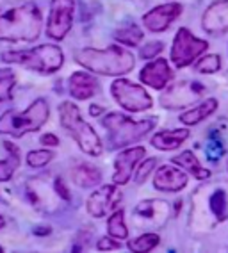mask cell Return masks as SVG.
<instances>
[{
	"label": "cell",
	"instance_id": "6da1fadb",
	"mask_svg": "<svg viewBox=\"0 0 228 253\" xmlns=\"http://www.w3.org/2000/svg\"><path fill=\"white\" fill-rule=\"evenodd\" d=\"M75 61L89 72L111 77L125 75L134 68V55L119 46H109L105 50L82 48L75 54Z\"/></svg>",
	"mask_w": 228,
	"mask_h": 253
},
{
	"label": "cell",
	"instance_id": "7a4b0ae2",
	"mask_svg": "<svg viewBox=\"0 0 228 253\" xmlns=\"http://www.w3.org/2000/svg\"><path fill=\"white\" fill-rule=\"evenodd\" d=\"M41 11L34 4L18 5L0 16V41H32L41 32Z\"/></svg>",
	"mask_w": 228,
	"mask_h": 253
},
{
	"label": "cell",
	"instance_id": "3957f363",
	"mask_svg": "<svg viewBox=\"0 0 228 253\" xmlns=\"http://www.w3.org/2000/svg\"><path fill=\"white\" fill-rule=\"evenodd\" d=\"M104 126L109 132V143L113 148H125L132 145L137 139L145 137L155 126V118L146 120H132L119 113H111L104 118Z\"/></svg>",
	"mask_w": 228,
	"mask_h": 253
},
{
	"label": "cell",
	"instance_id": "277c9868",
	"mask_svg": "<svg viewBox=\"0 0 228 253\" xmlns=\"http://www.w3.org/2000/svg\"><path fill=\"white\" fill-rule=\"evenodd\" d=\"M59 116H61V125L70 132V136L77 141V145L80 146L84 154L87 155H100L104 152L102 148V141L98 137L91 125H87L80 116V111L75 104L72 102H63L59 105Z\"/></svg>",
	"mask_w": 228,
	"mask_h": 253
},
{
	"label": "cell",
	"instance_id": "5b68a950",
	"mask_svg": "<svg viewBox=\"0 0 228 253\" xmlns=\"http://www.w3.org/2000/svg\"><path fill=\"white\" fill-rule=\"evenodd\" d=\"M5 63L20 64L23 68L39 73H54L63 66V50L55 45H41L32 50H13L2 55Z\"/></svg>",
	"mask_w": 228,
	"mask_h": 253
},
{
	"label": "cell",
	"instance_id": "8992f818",
	"mask_svg": "<svg viewBox=\"0 0 228 253\" xmlns=\"http://www.w3.org/2000/svg\"><path fill=\"white\" fill-rule=\"evenodd\" d=\"M50 116V109L43 98L32 102L31 107L23 113L9 111L0 118V134H7L13 137H22L27 132L41 128Z\"/></svg>",
	"mask_w": 228,
	"mask_h": 253
},
{
	"label": "cell",
	"instance_id": "52a82bcc",
	"mask_svg": "<svg viewBox=\"0 0 228 253\" xmlns=\"http://www.w3.org/2000/svg\"><path fill=\"white\" fill-rule=\"evenodd\" d=\"M111 91H113L114 100L128 113H143L146 109H150L152 104H153L152 96L146 93L145 87H141L139 84H134L127 79L114 81Z\"/></svg>",
	"mask_w": 228,
	"mask_h": 253
},
{
	"label": "cell",
	"instance_id": "ba28073f",
	"mask_svg": "<svg viewBox=\"0 0 228 253\" xmlns=\"http://www.w3.org/2000/svg\"><path fill=\"white\" fill-rule=\"evenodd\" d=\"M207 41L192 36L187 29H180L173 40V48H171V59L177 68H184L191 64L200 54L207 50Z\"/></svg>",
	"mask_w": 228,
	"mask_h": 253
},
{
	"label": "cell",
	"instance_id": "9c48e42d",
	"mask_svg": "<svg viewBox=\"0 0 228 253\" xmlns=\"http://www.w3.org/2000/svg\"><path fill=\"white\" fill-rule=\"evenodd\" d=\"M73 11H75L73 0H52L48 23H46L48 38L55 41H61L66 38L73 23Z\"/></svg>",
	"mask_w": 228,
	"mask_h": 253
},
{
	"label": "cell",
	"instance_id": "30bf717a",
	"mask_svg": "<svg viewBox=\"0 0 228 253\" xmlns=\"http://www.w3.org/2000/svg\"><path fill=\"white\" fill-rule=\"evenodd\" d=\"M205 93V86L200 82H178L160 96V104L166 109H180L194 104Z\"/></svg>",
	"mask_w": 228,
	"mask_h": 253
},
{
	"label": "cell",
	"instance_id": "8fae6325",
	"mask_svg": "<svg viewBox=\"0 0 228 253\" xmlns=\"http://www.w3.org/2000/svg\"><path fill=\"white\" fill-rule=\"evenodd\" d=\"M123 195L116 185H104L95 191L87 200V212L93 217H104L105 214L113 211L118 202H121Z\"/></svg>",
	"mask_w": 228,
	"mask_h": 253
},
{
	"label": "cell",
	"instance_id": "7c38bea8",
	"mask_svg": "<svg viewBox=\"0 0 228 253\" xmlns=\"http://www.w3.org/2000/svg\"><path fill=\"white\" fill-rule=\"evenodd\" d=\"M180 13H182V5L175 4V2L157 5L143 16V23L150 32H162L180 16Z\"/></svg>",
	"mask_w": 228,
	"mask_h": 253
},
{
	"label": "cell",
	"instance_id": "4fadbf2b",
	"mask_svg": "<svg viewBox=\"0 0 228 253\" xmlns=\"http://www.w3.org/2000/svg\"><path fill=\"white\" fill-rule=\"evenodd\" d=\"M146 150L143 146H134V148L123 150L114 161V184L125 185L134 173L136 164L145 157Z\"/></svg>",
	"mask_w": 228,
	"mask_h": 253
},
{
	"label": "cell",
	"instance_id": "5bb4252c",
	"mask_svg": "<svg viewBox=\"0 0 228 253\" xmlns=\"http://www.w3.org/2000/svg\"><path fill=\"white\" fill-rule=\"evenodd\" d=\"M139 77L146 86L153 87V89H164L168 86V82L173 79V72H171L166 59H155L141 70Z\"/></svg>",
	"mask_w": 228,
	"mask_h": 253
},
{
	"label": "cell",
	"instance_id": "9a60e30c",
	"mask_svg": "<svg viewBox=\"0 0 228 253\" xmlns=\"http://www.w3.org/2000/svg\"><path fill=\"white\" fill-rule=\"evenodd\" d=\"M153 185L155 189L166 191V193H177L182 191L187 185V175L180 171L178 168L164 164L157 169L155 176H153Z\"/></svg>",
	"mask_w": 228,
	"mask_h": 253
},
{
	"label": "cell",
	"instance_id": "2e32d148",
	"mask_svg": "<svg viewBox=\"0 0 228 253\" xmlns=\"http://www.w3.org/2000/svg\"><path fill=\"white\" fill-rule=\"evenodd\" d=\"M203 29L209 34H223L228 31V0H219L205 11Z\"/></svg>",
	"mask_w": 228,
	"mask_h": 253
},
{
	"label": "cell",
	"instance_id": "e0dca14e",
	"mask_svg": "<svg viewBox=\"0 0 228 253\" xmlns=\"http://www.w3.org/2000/svg\"><path fill=\"white\" fill-rule=\"evenodd\" d=\"M68 87H70V95H72L73 98L87 100L96 93L98 82H96V79L93 77V75H89V73L75 72L72 77H70Z\"/></svg>",
	"mask_w": 228,
	"mask_h": 253
},
{
	"label": "cell",
	"instance_id": "ac0fdd59",
	"mask_svg": "<svg viewBox=\"0 0 228 253\" xmlns=\"http://www.w3.org/2000/svg\"><path fill=\"white\" fill-rule=\"evenodd\" d=\"M189 137V130L187 128H177V130H162L159 134L152 137V145L155 146L157 150H175L182 145L184 141Z\"/></svg>",
	"mask_w": 228,
	"mask_h": 253
},
{
	"label": "cell",
	"instance_id": "d6986e66",
	"mask_svg": "<svg viewBox=\"0 0 228 253\" xmlns=\"http://www.w3.org/2000/svg\"><path fill=\"white\" fill-rule=\"evenodd\" d=\"M73 182L84 189H89V187H95V185L100 184L102 180V173L96 169L91 164H78L72 173Z\"/></svg>",
	"mask_w": 228,
	"mask_h": 253
},
{
	"label": "cell",
	"instance_id": "ffe728a7",
	"mask_svg": "<svg viewBox=\"0 0 228 253\" xmlns=\"http://www.w3.org/2000/svg\"><path fill=\"white\" fill-rule=\"evenodd\" d=\"M173 163L177 164V166L187 169L189 173H192V176H196V178H200V180H205V178L210 176L209 169L201 166V164L198 163L196 155L192 154V152H189V150H186V152H182L180 155L173 157Z\"/></svg>",
	"mask_w": 228,
	"mask_h": 253
},
{
	"label": "cell",
	"instance_id": "44dd1931",
	"mask_svg": "<svg viewBox=\"0 0 228 253\" xmlns=\"http://www.w3.org/2000/svg\"><path fill=\"white\" fill-rule=\"evenodd\" d=\"M216 109H218V100L209 98V100H205V102H201L200 105H196V107H192L191 111L184 113L182 116H180V122H182L184 125H196L201 120H205L207 116H210Z\"/></svg>",
	"mask_w": 228,
	"mask_h": 253
},
{
	"label": "cell",
	"instance_id": "7402d4cb",
	"mask_svg": "<svg viewBox=\"0 0 228 253\" xmlns=\"http://www.w3.org/2000/svg\"><path fill=\"white\" fill-rule=\"evenodd\" d=\"M166 214H168V207H166L164 202H159V200H146L137 205L136 211H134V216H139L143 219H164Z\"/></svg>",
	"mask_w": 228,
	"mask_h": 253
},
{
	"label": "cell",
	"instance_id": "603a6c76",
	"mask_svg": "<svg viewBox=\"0 0 228 253\" xmlns=\"http://www.w3.org/2000/svg\"><path fill=\"white\" fill-rule=\"evenodd\" d=\"M4 146H5V150L11 154V157L7 159V161H0V182L9 180L11 176H13L14 169H16V168H18V164H20L18 148H16L13 143H9V141H5Z\"/></svg>",
	"mask_w": 228,
	"mask_h": 253
},
{
	"label": "cell",
	"instance_id": "cb8c5ba5",
	"mask_svg": "<svg viewBox=\"0 0 228 253\" xmlns=\"http://www.w3.org/2000/svg\"><path fill=\"white\" fill-rule=\"evenodd\" d=\"M123 216L125 214H123V209H121V211H116L109 217V221H107V230H109V235L114 237V239H127L128 237V228L125 225Z\"/></svg>",
	"mask_w": 228,
	"mask_h": 253
},
{
	"label": "cell",
	"instance_id": "d4e9b609",
	"mask_svg": "<svg viewBox=\"0 0 228 253\" xmlns=\"http://www.w3.org/2000/svg\"><path fill=\"white\" fill-rule=\"evenodd\" d=\"M114 38L119 41V43H123L127 46H136L141 43L143 40V31L137 25H127L123 29H118Z\"/></svg>",
	"mask_w": 228,
	"mask_h": 253
},
{
	"label": "cell",
	"instance_id": "484cf974",
	"mask_svg": "<svg viewBox=\"0 0 228 253\" xmlns=\"http://www.w3.org/2000/svg\"><path fill=\"white\" fill-rule=\"evenodd\" d=\"M159 241L160 239L157 234H143L130 241L128 248H130V252H152L153 248H157Z\"/></svg>",
	"mask_w": 228,
	"mask_h": 253
},
{
	"label": "cell",
	"instance_id": "4316f807",
	"mask_svg": "<svg viewBox=\"0 0 228 253\" xmlns=\"http://www.w3.org/2000/svg\"><path fill=\"white\" fill-rule=\"evenodd\" d=\"M16 84V75L11 68H0V102L11 98V91Z\"/></svg>",
	"mask_w": 228,
	"mask_h": 253
},
{
	"label": "cell",
	"instance_id": "83f0119b",
	"mask_svg": "<svg viewBox=\"0 0 228 253\" xmlns=\"http://www.w3.org/2000/svg\"><path fill=\"white\" fill-rule=\"evenodd\" d=\"M209 205H210V211L214 212V216L218 217L219 221H223L225 217H227V207H228L227 193L221 189L212 193L209 198Z\"/></svg>",
	"mask_w": 228,
	"mask_h": 253
},
{
	"label": "cell",
	"instance_id": "f1b7e54d",
	"mask_svg": "<svg viewBox=\"0 0 228 253\" xmlns=\"http://www.w3.org/2000/svg\"><path fill=\"white\" fill-rule=\"evenodd\" d=\"M54 154L50 150H34V152H29L27 155V163L32 168H43L50 163Z\"/></svg>",
	"mask_w": 228,
	"mask_h": 253
},
{
	"label": "cell",
	"instance_id": "f546056e",
	"mask_svg": "<svg viewBox=\"0 0 228 253\" xmlns=\"http://www.w3.org/2000/svg\"><path fill=\"white\" fill-rule=\"evenodd\" d=\"M196 72L200 73H216L219 68H221V57L218 54H210L207 57H203L200 63L194 66Z\"/></svg>",
	"mask_w": 228,
	"mask_h": 253
},
{
	"label": "cell",
	"instance_id": "4dcf8cb0",
	"mask_svg": "<svg viewBox=\"0 0 228 253\" xmlns=\"http://www.w3.org/2000/svg\"><path fill=\"white\" fill-rule=\"evenodd\" d=\"M223 154H225L223 143H221V139H218L216 134H212L209 141V146H207V157H209L210 161H218Z\"/></svg>",
	"mask_w": 228,
	"mask_h": 253
},
{
	"label": "cell",
	"instance_id": "1f68e13d",
	"mask_svg": "<svg viewBox=\"0 0 228 253\" xmlns=\"http://www.w3.org/2000/svg\"><path fill=\"white\" fill-rule=\"evenodd\" d=\"M157 164V159H148V161H145V163H141V166H139V169L136 171V182L137 184H143V182L148 178V175L152 173V169L155 168Z\"/></svg>",
	"mask_w": 228,
	"mask_h": 253
},
{
	"label": "cell",
	"instance_id": "d6a6232c",
	"mask_svg": "<svg viewBox=\"0 0 228 253\" xmlns=\"http://www.w3.org/2000/svg\"><path fill=\"white\" fill-rule=\"evenodd\" d=\"M162 43L160 41H153V43H148L146 46H143L141 48V57L148 59V57H153V55L160 54L162 52Z\"/></svg>",
	"mask_w": 228,
	"mask_h": 253
},
{
	"label": "cell",
	"instance_id": "836d02e7",
	"mask_svg": "<svg viewBox=\"0 0 228 253\" xmlns=\"http://www.w3.org/2000/svg\"><path fill=\"white\" fill-rule=\"evenodd\" d=\"M96 248L100 250V252H114V250L119 248V243L114 237H102L100 241H98V244H96Z\"/></svg>",
	"mask_w": 228,
	"mask_h": 253
},
{
	"label": "cell",
	"instance_id": "e575fe53",
	"mask_svg": "<svg viewBox=\"0 0 228 253\" xmlns=\"http://www.w3.org/2000/svg\"><path fill=\"white\" fill-rule=\"evenodd\" d=\"M54 189L57 191V195H59L61 198L70 200V193H68V189H66V185H63V180H61V178H55Z\"/></svg>",
	"mask_w": 228,
	"mask_h": 253
},
{
	"label": "cell",
	"instance_id": "d590c367",
	"mask_svg": "<svg viewBox=\"0 0 228 253\" xmlns=\"http://www.w3.org/2000/svg\"><path fill=\"white\" fill-rule=\"evenodd\" d=\"M41 145H45V146H57V145H59V139H57L54 134H43V136H41Z\"/></svg>",
	"mask_w": 228,
	"mask_h": 253
},
{
	"label": "cell",
	"instance_id": "8d00e7d4",
	"mask_svg": "<svg viewBox=\"0 0 228 253\" xmlns=\"http://www.w3.org/2000/svg\"><path fill=\"white\" fill-rule=\"evenodd\" d=\"M89 113H91V116H98V114L102 113V107H96V105H91V107H89Z\"/></svg>",
	"mask_w": 228,
	"mask_h": 253
},
{
	"label": "cell",
	"instance_id": "74e56055",
	"mask_svg": "<svg viewBox=\"0 0 228 253\" xmlns=\"http://www.w3.org/2000/svg\"><path fill=\"white\" fill-rule=\"evenodd\" d=\"M38 235H45V234H43V232H50V230H48V228H38Z\"/></svg>",
	"mask_w": 228,
	"mask_h": 253
},
{
	"label": "cell",
	"instance_id": "f35d334b",
	"mask_svg": "<svg viewBox=\"0 0 228 253\" xmlns=\"http://www.w3.org/2000/svg\"><path fill=\"white\" fill-rule=\"evenodd\" d=\"M4 225H5V221H4V217L0 216V228H2V226H4Z\"/></svg>",
	"mask_w": 228,
	"mask_h": 253
},
{
	"label": "cell",
	"instance_id": "ab89813d",
	"mask_svg": "<svg viewBox=\"0 0 228 253\" xmlns=\"http://www.w3.org/2000/svg\"><path fill=\"white\" fill-rule=\"evenodd\" d=\"M2 252H4V250H2V248H0V253H2Z\"/></svg>",
	"mask_w": 228,
	"mask_h": 253
}]
</instances>
